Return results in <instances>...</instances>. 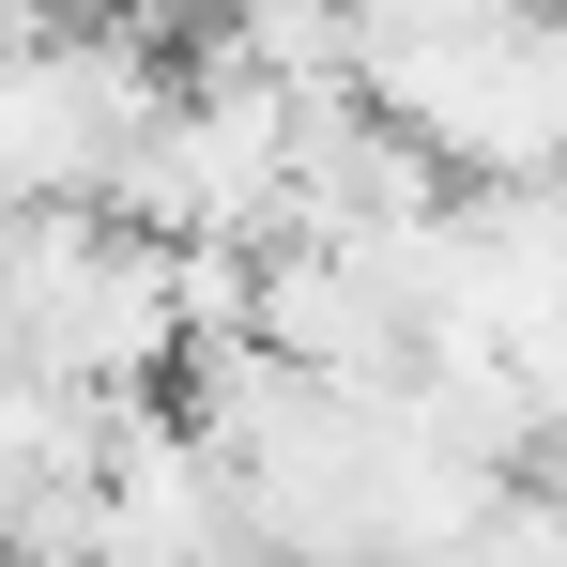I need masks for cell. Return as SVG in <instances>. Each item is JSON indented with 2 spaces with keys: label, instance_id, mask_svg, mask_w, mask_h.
<instances>
[{
  "label": "cell",
  "instance_id": "obj_1",
  "mask_svg": "<svg viewBox=\"0 0 567 567\" xmlns=\"http://www.w3.org/2000/svg\"><path fill=\"white\" fill-rule=\"evenodd\" d=\"M553 16H567V0H553Z\"/></svg>",
  "mask_w": 567,
  "mask_h": 567
}]
</instances>
